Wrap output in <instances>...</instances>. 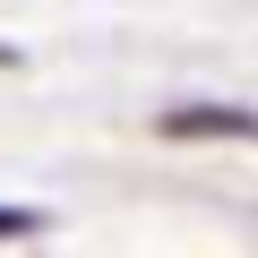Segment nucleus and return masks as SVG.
<instances>
[{
  "label": "nucleus",
  "instance_id": "1",
  "mask_svg": "<svg viewBox=\"0 0 258 258\" xmlns=\"http://www.w3.org/2000/svg\"><path fill=\"white\" fill-rule=\"evenodd\" d=\"M155 129L181 138V147H198V138H241V147H258V103H172Z\"/></svg>",
  "mask_w": 258,
  "mask_h": 258
},
{
  "label": "nucleus",
  "instance_id": "3",
  "mask_svg": "<svg viewBox=\"0 0 258 258\" xmlns=\"http://www.w3.org/2000/svg\"><path fill=\"white\" fill-rule=\"evenodd\" d=\"M0 69H18V52H9V43H0Z\"/></svg>",
  "mask_w": 258,
  "mask_h": 258
},
{
  "label": "nucleus",
  "instance_id": "2",
  "mask_svg": "<svg viewBox=\"0 0 258 258\" xmlns=\"http://www.w3.org/2000/svg\"><path fill=\"white\" fill-rule=\"evenodd\" d=\"M26 232H43L35 207H0V241H26Z\"/></svg>",
  "mask_w": 258,
  "mask_h": 258
}]
</instances>
